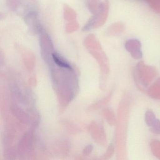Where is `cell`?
I'll return each mask as SVG.
<instances>
[{
  "label": "cell",
  "mask_w": 160,
  "mask_h": 160,
  "mask_svg": "<svg viewBox=\"0 0 160 160\" xmlns=\"http://www.w3.org/2000/svg\"><path fill=\"white\" fill-rule=\"evenodd\" d=\"M52 57H53V59H54L55 62L59 66L64 67V68H68V69H70V70L72 69V67L70 66V65L60 60L59 58L55 54H52Z\"/></svg>",
  "instance_id": "cell-1"
},
{
  "label": "cell",
  "mask_w": 160,
  "mask_h": 160,
  "mask_svg": "<svg viewBox=\"0 0 160 160\" xmlns=\"http://www.w3.org/2000/svg\"><path fill=\"white\" fill-rule=\"evenodd\" d=\"M146 122L148 125L151 126L155 121V116H154V114L151 111H148L146 114Z\"/></svg>",
  "instance_id": "cell-2"
},
{
  "label": "cell",
  "mask_w": 160,
  "mask_h": 160,
  "mask_svg": "<svg viewBox=\"0 0 160 160\" xmlns=\"http://www.w3.org/2000/svg\"><path fill=\"white\" fill-rule=\"evenodd\" d=\"M152 131L155 133H160V121L158 120H155L153 124L152 125Z\"/></svg>",
  "instance_id": "cell-3"
}]
</instances>
